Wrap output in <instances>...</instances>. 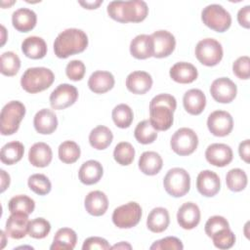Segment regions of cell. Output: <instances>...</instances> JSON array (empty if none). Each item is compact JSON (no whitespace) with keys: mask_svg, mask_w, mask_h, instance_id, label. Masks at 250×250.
<instances>
[{"mask_svg":"<svg viewBox=\"0 0 250 250\" xmlns=\"http://www.w3.org/2000/svg\"><path fill=\"white\" fill-rule=\"evenodd\" d=\"M113 157L114 160L122 166L130 165L135 157V148L130 143L121 142L114 147Z\"/></svg>","mask_w":250,"mask_h":250,"instance_id":"60d3db41","label":"cell"},{"mask_svg":"<svg viewBox=\"0 0 250 250\" xmlns=\"http://www.w3.org/2000/svg\"><path fill=\"white\" fill-rule=\"evenodd\" d=\"M51 230V225L49 221L44 218H35L29 222L28 234L35 239H41L46 237Z\"/></svg>","mask_w":250,"mask_h":250,"instance_id":"7bdbcfd3","label":"cell"},{"mask_svg":"<svg viewBox=\"0 0 250 250\" xmlns=\"http://www.w3.org/2000/svg\"><path fill=\"white\" fill-rule=\"evenodd\" d=\"M28 215L24 213H11L6 222L5 232L13 239L23 238L28 233Z\"/></svg>","mask_w":250,"mask_h":250,"instance_id":"2e32d148","label":"cell"},{"mask_svg":"<svg viewBox=\"0 0 250 250\" xmlns=\"http://www.w3.org/2000/svg\"><path fill=\"white\" fill-rule=\"evenodd\" d=\"M141 218L142 208L135 201L115 208L112 213V222L119 229H131L139 224Z\"/></svg>","mask_w":250,"mask_h":250,"instance_id":"30bf717a","label":"cell"},{"mask_svg":"<svg viewBox=\"0 0 250 250\" xmlns=\"http://www.w3.org/2000/svg\"><path fill=\"white\" fill-rule=\"evenodd\" d=\"M227 228H229V225L226 218L222 216H212L207 220L204 229H205L206 234L209 237H211L217 231Z\"/></svg>","mask_w":250,"mask_h":250,"instance_id":"c3c4849f","label":"cell"},{"mask_svg":"<svg viewBox=\"0 0 250 250\" xmlns=\"http://www.w3.org/2000/svg\"><path fill=\"white\" fill-rule=\"evenodd\" d=\"M184 245L182 241L175 236H167L155 241L151 246V250H182Z\"/></svg>","mask_w":250,"mask_h":250,"instance_id":"7dc6e473","label":"cell"},{"mask_svg":"<svg viewBox=\"0 0 250 250\" xmlns=\"http://www.w3.org/2000/svg\"><path fill=\"white\" fill-rule=\"evenodd\" d=\"M249 17H250V6L246 5L243 8H241L238 13H237V21L238 23L245 27V28H249L250 26V21H249Z\"/></svg>","mask_w":250,"mask_h":250,"instance_id":"f907efd6","label":"cell"},{"mask_svg":"<svg viewBox=\"0 0 250 250\" xmlns=\"http://www.w3.org/2000/svg\"><path fill=\"white\" fill-rule=\"evenodd\" d=\"M207 127L211 134L217 137L228 136L233 128L231 115L225 110H215L209 114Z\"/></svg>","mask_w":250,"mask_h":250,"instance_id":"4fadbf2b","label":"cell"},{"mask_svg":"<svg viewBox=\"0 0 250 250\" xmlns=\"http://www.w3.org/2000/svg\"><path fill=\"white\" fill-rule=\"evenodd\" d=\"M172 150L180 156H187L194 152L198 146V137L196 133L187 127L178 129L170 141Z\"/></svg>","mask_w":250,"mask_h":250,"instance_id":"9c48e42d","label":"cell"},{"mask_svg":"<svg viewBox=\"0 0 250 250\" xmlns=\"http://www.w3.org/2000/svg\"><path fill=\"white\" fill-rule=\"evenodd\" d=\"M106 11L112 20L122 23L143 21L148 14L147 5L142 0L111 1Z\"/></svg>","mask_w":250,"mask_h":250,"instance_id":"7a4b0ae2","label":"cell"},{"mask_svg":"<svg viewBox=\"0 0 250 250\" xmlns=\"http://www.w3.org/2000/svg\"><path fill=\"white\" fill-rule=\"evenodd\" d=\"M53 158L52 148L49 145L43 142L35 143L28 151V160L34 167H47Z\"/></svg>","mask_w":250,"mask_h":250,"instance_id":"7402d4cb","label":"cell"},{"mask_svg":"<svg viewBox=\"0 0 250 250\" xmlns=\"http://www.w3.org/2000/svg\"><path fill=\"white\" fill-rule=\"evenodd\" d=\"M232 71L239 79L247 80L250 76V59L248 56L239 57L232 63Z\"/></svg>","mask_w":250,"mask_h":250,"instance_id":"f6af8a7d","label":"cell"},{"mask_svg":"<svg viewBox=\"0 0 250 250\" xmlns=\"http://www.w3.org/2000/svg\"><path fill=\"white\" fill-rule=\"evenodd\" d=\"M54 80L55 75L51 69L43 66L29 67L23 72L21 85L25 92L35 94L48 89Z\"/></svg>","mask_w":250,"mask_h":250,"instance_id":"277c9868","label":"cell"},{"mask_svg":"<svg viewBox=\"0 0 250 250\" xmlns=\"http://www.w3.org/2000/svg\"><path fill=\"white\" fill-rule=\"evenodd\" d=\"M0 173H1V192H3L10 186V176L4 170H1Z\"/></svg>","mask_w":250,"mask_h":250,"instance_id":"db71d44e","label":"cell"},{"mask_svg":"<svg viewBox=\"0 0 250 250\" xmlns=\"http://www.w3.org/2000/svg\"><path fill=\"white\" fill-rule=\"evenodd\" d=\"M88 46V36L78 28H67L62 31L54 42L55 55L60 59L82 53Z\"/></svg>","mask_w":250,"mask_h":250,"instance_id":"3957f363","label":"cell"},{"mask_svg":"<svg viewBox=\"0 0 250 250\" xmlns=\"http://www.w3.org/2000/svg\"><path fill=\"white\" fill-rule=\"evenodd\" d=\"M130 53L138 60H146L153 56V44L150 35H137L130 43Z\"/></svg>","mask_w":250,"mask_h":250,"instance_id":"484cf974","label":"cell"},{"mask_svg":"<svg viewBox=\"0 0 250 250\" xmlns=\"http://www.w3.org/2000/svg\"><path fill=\"white\" fill-rule=\"evenodd\" d=\"M59 158L62 162L65 164H72L76 162L80 157V147L73 141L62 142L58 149Z\"/></svg>","mask_w":250,"mask_h":250,"instance_id":"d590c367","label":"cell"},{"mask_svg":"<svg viewBox=\"0 0 250 250\" xmlns=\"http://www.w3.org/2000/svg\"><path fill=\"white\" fill-rule=\"evenodd\" d=\"M111 246L107 242L106 239L99 236H91L84 240L82 249L83 250H93V249H100V250H107L110 249Z\"/></svg>","mask_w":250,"mask_h":250,"instance_id":"681fc988","label":"cell"},{"mask_svg":"<svg viewBox=\"0 0 250 250\" xmlns=\"http://www.w3.org/2000/svg\"><path fill=\"white\" fill-rule=\"evenodd\" d=\"M24 153V146L21 142L14 141L7 143L1 148L0 159L4 164L13 165L19 162Z\"/></svg>","mask_w":250,"mask_h":250,"instance_id":"836d02e7","label":"cell"},{"mask_svg":"<svg viewBox=\"0 0 250 250\" xmlns=\"http://www.w3.org/2000/svg\"><path fill=\"white\" fill-rule=\"evenodd\" d=\"M28 188L38 195H46L51 191L52 184L43 174H33L27 180Z\"/></svg>","mask_w":250,"mask_h":250,"instance_id":"b9f144b4","label":"cell"},{"mask_svg":"<svg viewBox=\"0 0 250 250\" xmlns=\"http://www.w3.org/2000/svg\"><path fill=\"white\" fill-rule=\"evenodd\" d=\"M23 55L32 60H39L47 54V44L43 38L38 36L26 37L21 43Z\"/></svg>","mask_w":250,"mask_h":250,"instance_id":"f1b7e54d","label":"cell"},{"mask_svg":"<svg viewBox=\"0 0 250 250\" xmlns=\"http://www.w3.org/2000/svg\"><path fill=\"white\" fill-rule=\"evenodd\" d=\"M201 20L206 26L217 32H225L231 24L230 14L219 4L206 6L201 12Z\"/></svg>","mask_w":250,"mask_h":250,"instance_id":"52a82bcc","label":"cell"},{"mask_svg":"<svg viewBox=\"0 0 250 250\" xmlns=\"http://www.w3.org/2000/svg\"><path fill=\"white\" fill-rule=\"evenodd\" d=\"M25 114V106L20 101H11L6 104L0 114V132L3 136H10L15 134L19 128L20 123Z\"/></svg>","mask_w":250,"mask_h":250,"instance_id":"5b68a950","label":"cell"},{"mask_svg":"<svg viewBox=\"0 0 250 250\" xmlns=\"http://www.w3.org/2000/svg\"><path fill=\"white\" fill-rule=\"evenodd\" d=\"M170 77L177 83L181 84H188L193 82L197 76L198 72L196 67L186 62H176L169 71Z\"/></svg>","mask_w":250,"mask_h":250,"instance_id":"cb8c5ba5","label":"cell"},{"mask_svg":"<svg viewBox=\"0 0 250 250\" xmlns=\"http://www.w3.org/2000/svg\"><path fill=\"white\" fill-rule=\"evenodd\" d=\"M176 107L177 101L170 94H159L152 98L149 103V122L156 131H166L172 126Z\"/></svg>","mask_w":250,"mask_h":250,"instance_id":"6da1fadb","label":"cell"},{"mask_svg":"<svg viewBox=\"0 0 250 250\" xmlns=\"http://www.w3.org/2000/svg\"><path fill=\"white\" fill-rule=\"evenodd\" d=\"M115 80L112 73L109 71L97 70L93 72L88 79L89 89L96 94H104L111 90Z\"/></svg>","mask_w":250,"mask_h":250,"instance_id":"603a6c76","label":"cell"},{"mask_svg":"<svg viewBox=\"0 0 250 250\" xmlns=\"http://www.w3.org/2000/svg\"><path fill=\"white\" fill-rule=\"evenodd\" d=\"M21 67V60L17 54L8 51L1 55V73L5 76L16 75Z\"/></svg>","mask_w":250,"mask_h":250,"instance_id":"ab89813d","label":"cell"},{"mask_svg":"<svg viewBox=\"0 0 250 250\" xmlns=\"http://www.w3.org/2000/svg\"><path fill=\"white\" fill-rule=\"evenodd\" d=\"M103 3V0H96V1H79V4L83 6L85 9H97L101 4Z\"/></svg>","mask_w":250,"mask_h":250,"instance_id":"f5cc1de1","label":"cell"},{"mask_svg":"<svg viewBox=\"0 0 250 250\" xmlns=\"http://www.w3.org/2000/svg\"><path fill=\"white\" fill-rule=\"evenodd\" d=\"M78 98L75 86L63 83L60 84L50 95V104L53 109H64L72 105Z\"/></svg>","mask_w":250,"mask_h":250,"instance_id":"8fae6325","label":"cell"},{"mask_svg":"<svg viewBox=\"0 0 250 250\" xmlns=\"http://www.w3.org/2000/svg\"><path fill=\"white\" fill-rule=\"evenodd\" d=\"M35 130L42 135H50L58 127V118L54 111L48 108L40 109L33 118Z\"/></svg>","mask_w":250,"mask_h":250,"instance_id":"ffe728a7","label":"cell"},{"mask_svg":"<svg viewBox=\"0 0 250 250\" xmlns=\"http://www.w3.org/2000/svg\"><path fill=\"white\" fill-rule=\"evenodd\" d=\"M113 134L109 128L99 125L94 128L89 135V143L92 147L98 150L105 149L112 142Z\"/></svg>","mask_w":250,"mask_h":250,"instance_id":"d6a6232c","label":"cell"},{"mask_svg":"<svg viewBox=\"0 0 250 250\" xmlns=\"http://www.w3.org/2000/svg\"><path fill=\"white\" fill-rule=\"evenodd\" d=\"M86 211L92 216H102L108 208V199L104 192L101 190H93L89 192L84 199Z\"/></svg>","mask_w":250,"mask_h":250,"instance_id":"44dd1931","label":"cell"},{"mask_svg":"<svg viewBox=\"0 0 250 250\" xmlns=\"http://www.w3.org/2000/svg\"><path fill=\"white\" fill-rule=\"evenodd\" d=\"M215 247L219 249L231 248L235 242V235L229 228L223 229L211 236Z\"/></svg>","mask_w":250,"mask_h":250,"instance_id":"ee69618b","label":"cell"},{"mask_svg":"<svg viewBox=\"0 0 250 250\" xmlns=\"http://www.w3.org/2000/svg\"><path fill=\"white\" fill-rule=\"evenodd\" d=\"M177 221L181 228L192 229L200 222V210L197 204L193 202L184 203L178 210Z\"/></svg>","mask_w":250,"mask_h":250,"instance_id":"ac0fdd59","label":"cell"},{"mask_svg":"<svg viewBox=\"0 0 250 250\" xmlns=\"http://www.w3.org/2000/svg\"><path fill=\"white\" fill-rule=\"evenodd\" d=\"M238 152L240 158L245 161L246 163H249V158H250V141L244 140L239 144L238 147Z\"/></svg>","mask_w":250,"mask_h":250,"instance_id":"816d5d0a","label":"cell"},{"mask_svg":"<svg viewBox=\"0 0 250 250\" xmlns=\"http://www.w3.org/2000/svg\"><path fill=\"white\" fill-rule=\"evenodd\" d=\"M135 139L143 145L153 143L157 138V131L153 128L149 120H143L138 123L134 131Z\"/></svg>","mask_w":250,"mask_h":250,"instance_id":"8d00e7d4","label":"cell"},{"mask_svg":"<svg viewBox=\"0 0 250 250\" xmlns=\"http://www.w3.org/2000/svg\"><path fill=\"white\" fill-rule=\"evenodd\" d=\"M37 22L36 14L27 8H20L12 15L13 26L21 32H28L32 30Z\"/></svg>","mask_w":250,"mask_h":250,"instance_id":"d4e9b609","label":"cell"},{"mask_svg":"<svg viewBox=\"0 0 250 250\" xmlns=\"http://www.w3.org/2000/svg\"><path fill=\"white\" fill-rule=\"evenodd\" d=\"M114 124L121 129L130 127L134 119V113L132 108L126 104H120L112 109L111 113Z\"/></svg>","mask_w":250,"mask_h":250,"instance_id":"e575fe53","label":"cell"},{"mask_svg":"<svg viewBox=\"0 0 250 250\" xmlns=\"http://www.w3.org/2000/svg\"><path fill=\"white\" fill-rule=\"evenodd\" d=\"M184 107L191 115L200 114L206 105V97L199 89H190L187 91L183 98Z\"/></svg>","mask_w":250,"mask_h":250,"instance_id":"4316f807","label":"cell"},{"mask_svg":"<svg viewBox=\"0 0 250 250\" xmlns=\"http://www.w3.org/2000/svg\"><path fill=\"white\" fill-rule=\"evenodd\" d=\"M210 93L216 102L221 104H229L235 99L237 87L229 78L220 77L212 82L210 86Z\"/></svg>","mask_w":250,"mask_h":250,"instance_id":"7c38bea8","label":"cell"},{"mask_svg":"<svg viewBox=\"0 0 250 250\" xmlns=\"http://www.w3.org/2000/svg\"><path fill=\"white\" fill-rule=\"evenodd\" d=\"M170 223V217L167 209L163 207L153 208L147 216L146 227L147 229L155 233L164 231Z\"/></svg>","mask_w":250,"mask_h":250,"instance_id":"4dcf8cb0","label":"cell"},{"mask_svg":"<svg viewBox=\"0 0 250 250\" xmlns=\"http://www.w3.org/2000/svg\"><path fill=\"white\" fill-rule=\"evenodd\" d=\"M226 184L229 190L237 192L243 190L247 186V175L239 168L230 169L226 176Z\"/></svg>","mask_w":250,"mask_h":250,"instance_id":"f35d334b","label":"cell"},{"mask_svg":"<svg viewBox=\"0 0 250 250\" xmlns=\"http://www.w3.org/2000/svg\"><path fill=\"white\" fill-rule=\"evenodd\" d=\"M153 44V56L162 59L170 56L176 47L174 35L167 30H157L150 35Z\"/></svg>","mask_w":250,"mask_h":250,"instance_id":"5bb4252c","label":"cell"},{"mask_svg":"<svg viewBox=\"0 0 250 250\" xmlns=\"http://www.w3.org/2000/svg\"><path fill=\"white\" fill-rule=\"evenodd\" d=\"M86 67L82 61L73 60L70 61L65 67V74L66 76L72 81H79L85 75Z\"/></svg>","mask_w":250,"mask_h":250,"instance_id":"bcb514c9","label":"cell"},{"mask_svg":"<svg viewBox=\"0 0 250 250\" xmlns=\"http://www.w3.org/2000/svg\"><path fill=\"white\" fill-rule=\"evenodd\" d=\"M152 86V78L146 71H133L126 78L127 89L136 95H144L150 90Z\"/></svg>","mask_w":250,"mask_h":250,"instance_id":"d6986e66","label":"cell"},{"mask_svg":"<svg viewBox=\"0 0 250 250\" xmlns=\"http://www.w3.org/2000/svg\"><path fill=\"white\" fill-rule=\"evenodd\" d=\"M195 57L202 64L214 66L223 59L222 44L214 38H205L200 40L195 47Z\"/></svg>","mask_w":250,"mask_h":250,"instance_id":"ba28073f","label":"cell"},{"mask_svg":"<svg viewBox=\"0 0 250 250\" xmlns=\"http://www.w3.org/2000/svg\"><path fill=\"white\" fill-rule=\"evenodd\" d=\"M77 242L76 232L69 228H62L56 232L51 250H72Z\"/></svg>","mask_w":250,"mask_h":250,"instance_id":"1f68e13d","label":"cell"},{"mask_svg":"<svg viewBox=\"0 0 250 250\" xmlns=\"http://www.w3.org/2000/svg\"><path fill=\"white\" fill-rule=\"evenodd\" d=\"M8 208L11 213H24L31 214L35 208V202L27 195L19 194L12 197L8 203Z\"/></svg>","mask_w":250,"mask_h":250,"instance_id":"74e56055","label":"cell"},{"mask_svg":"<svg viewBox=\"0 0 250 250\" xmlns=\"http://www.w3.org/2000/svg\"><path fill=\"white\" fill-rule=\"evenodd\" d=\"M138 164L144 174L154 176L160 172L163 166V160L160 154L155 151H145L140 156Z\"/></svg>","mask_w":250,"mask_h":250,"instance_id":"f546056e","label":"cell"},{"mask_svg":"<svg viewBox=\"0 0 250 250\" xmlns=\"http://www.w3.org/2000/svg\"><path fill=\"white\" fill-rule=\"evenodd\" d=\"M196 188L200 194L206 197H212L216 195L221 188V181L219 176L211 171H201L196 179Z\"/></svg>","mask_w":250,"mask_h":250,"instance_id":"e0dca14e","label":"cell"},{"mask_svg":"<svg viewBox=\"0 0 250 250\" xmlns=\"http://www.w3.org/2000/svg\"><path fill=\"white\" fill-rule=\"evenodd\" d=\"M111 248H112V249H126V248H127V249H131L132 246H131L129 243L122 241V242H120V243H118V244L113 245Z\"/></svg>","mask_w":250,"mask_h":250,"instance_id":"11a10c76","label":"cell"},{"mask_svg":"<svg viewBox=\"0 0 250 250\" xmlns=\"http://www.w3.org/2000/svg\"><path fill=\"white\" fill-rule=\"evenodd\" d=\"M206 160L217 167H225L229 165L233 157L232 149L226 144H212L205 150Z\"/></svg>","mask_w":250,"mask_h":250,"instance_id":"9a60e30c","label":"cell"},{"mask_svg":"<svg viewBox=\"0 0 250 250\" xmlns=\"http://www.w3.org/2000/svg\"><path fill=\"white\" fill-rule=\"evenodd\" d=\"M163 186L166 192L171 196L182 197L189 191V174L183 168H172L165 175L163 180Z\"/></svg>","mask_w":250,"mask_h":250,"instance_id":"8992f818","label":"cell"},{"mask_svg":"<svg viewBox=\"0 0 250 250\" xmlns=\"http://www.w3.org/2000/svg\"><path fill=\"white\" fill-rule=\"evenodd\" d=\"M103 174V166L97 160H88L84 162L78 171L80 182L87 186L97 184L102 179Z\"/></svg>","mask_w":250,"mask_h":250,"instance_id":"83f0119b","label":"cell"}]
</instances>
